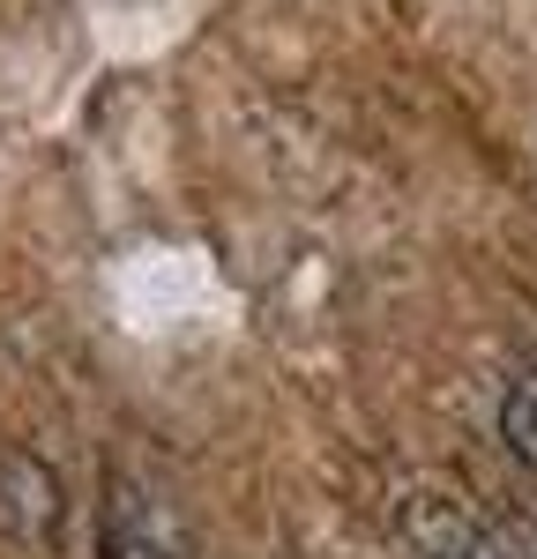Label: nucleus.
Masks as SVG:
<instances>
[{
	"mask_svg": "<svg viewBox=\"0 0 537 559\" xmlns=\"http://www.w3.org/2000/svg\"><path fill=\"white\" fill-rule=\"evenodd\" d=\"M97 559H187V530H179L172 500L142 477H112L105 508H97Z\"/></svg>",
	"mask_w": 537,
	"mask_h": 559,
	"instance_id": "2",
	"label": "nucleus"
},
{
	"mask_svg": "<svg viewBox=\"0 0 537 559\" xmlns=\"http://www.w3.org/2000/svg\"><path fill=\"white\" fill-rule=\"evenodd\" d=\"M403 545H410V559H508V522L478 515L455 485H410Z\"/></svg>",
	"mask_w": 537,
	"mask_h": 559,
	"instance_id": "1",
	"label": "nucleus"
},
{
	"mask_svg": "<svg viewBox=\"0 0 537 559\" xmlns=\"http://www.w3.org/2000/svg\"><path fill=\"white\" fill-rule=\"evenodd\" d=\"M500 432H508V448H515V463L537 477V373L530 381L508 388V411H500Z\"/></svg>",
	"mask_w": 537,
	"mask_h": 559,
	"instance_id": "3",
	"label": "nucleus"
}]
</instances>
